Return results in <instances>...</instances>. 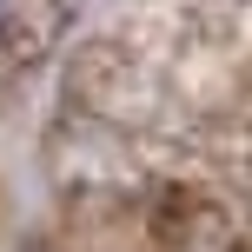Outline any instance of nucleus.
<instances>
[{
  "label": "nucleus",
  "mask_w": 252,
  "mask_h": 252,
  "mask_svg": "<svg viewBox=\"0 0 252 252\" xmlns=\"http://www.w3.org/2000/svg\"><path fill=\"white\" fill-rule=\"evenodd\" d=\"M0 20H7V0H0Z\"/></svg>",
  "instance_id": "1"
}]
</instances>
